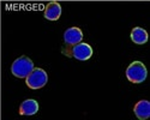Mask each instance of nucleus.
<instances>
[{
    "label": "nucleus",
    "instance_id": "2",
    "mask_svg": "<svg viewBox=\"0 0 150 120\" xmlns=\"http://www.w3.org/2000/svg\"><path fill=\"white\" fill-rule=\"evenodd\" d=\"M69 51L66 49H62V53L72 56L77 60H81V61H85V60H89L93 56V47L85 42H79L77 44H74L72 47H67Z\"/></svg>",
    "mask_w": 150,
    "mask_h": 120
},
{
    "label": "nucleus",
    "instance_id": "1",
    "mask_svg": "<svg viewBox=\"0 0 150 120\" xmlns=\"http://www.w3.org/2000/svg\"><path fill=\"white\" fill-rule=\"evenodd\" d=\"M34 63L25 55H22L17 58L11 65V72L12 75L17 78H25L30 72L34 70Z\"/></svg>",
    "mask_w": 150,
    "mask_h": 120
},
{
    "label": "nucleus",
    "instance_id": "5",
    "mask_svg": "<svg viewBox=\"0 0 150 120\" xmlns=\"http://www.w3.org/2000/svg\"><path fill=\"white\" fill-rule=\"evenodd\" d=\"M82 40H83V32L78 27H71L66 29V31L64 32V42L66 47H72L82 42Z\"/></svg>",
    "mask_w": 150,
    "mask_h": 120
},
{
    "label": "nucleus",
    "instance_id": "9",
    "mask_svg": "<svg viewBox=\"0 0 150 120\" xmlns=\"http://www.w3.org/2000/svg\"><path fill=\"white\" fill-rule=\"evenodd\" d=\"M131 40L136 44H144L148 42V32L141 27H134L131 31Z\"/></svg>",
    "mask_w": 150,
    "mask_h": 120
},
{
    "label": "nucleus",
    "instance_id": "4",
    "mask_svg": "<svg viewBox=\"0 0 150 120\" xmlns=\"http://www.w3.org/2000/svg\"><path fill=\"white\" fill-rule=\"evenodd\" d=\"M47 82H48L47 72L40 67H34V70L25 77L27 85L33 90H37V89L43 88L47 84Z\"/></svg>",
    "mask_w": 150,
    "mask_h": 120
},
{
    "label": "nucleus",
    "instance_id": "6",
    "mask_svg": "<svg viewBox=\"0 0 150 120\" xmlns=\"http://www.w3.org/2000/svg\"><path fill=\"white\" fill-rule=\"evenodd\" d=\"M61 5L57 1H51L48 3L46 8H45V18L48 20H58L61 16Z\"/></svg>",
    "mask_w": 150,
    "mask_h": 120
},
{
    "label": "nucleus",
    "instance_id": "8",
    "mask_svg": "<svg viewBox=\"0 0 150 120\" xmlns=\"http://www.w3.org/2000/svg\"><path fill=\"white\" fill-rule=\"evenodd\" d=\"M133 113L134 115L141 119L145 120L150 116V102L148 100H141L138 101L133 107Z\"/></svg>",
    "mask_w": 150,
    "mask_h": 120
},
{
    "label": "nucleus",
    "instance_id": "7",
    "mask_svg": "<svg viewBox=\"0 0 150 120\" xmlns=\"http://www.w3.org/2000/svg\"><path fill=\"white\" fill-rule=\"evenodd\" d=\"M39 112V102L33 99H28L25 101H23L19 106V114L21 115H35Z\"/></svg>",
    "mask_w": 150,
    "mask_h": 120
},
{
    "label": "nucleus",
    "instance_id": "3",
    "mask_svg": "<svg viewBox=\"0 0 150 120\" xmlns=\"http://www.w3.org/2000/svg\"><path fill=\"white\" fill-rule=\"evenodd\" d=\"M146 76H148V71L145 65L142 61H138V60L131 63L126 68V78L131 83L134 84L143 83L146 79Z\"/></svg>",
    "mask_w": 150,
    "mask_h": 120
}]
</instances>
